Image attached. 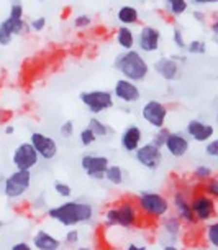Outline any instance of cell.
I'll return each mask as SVG.
<instances>
[{
	"label": "cell",
	"instance_id": "obj_1",
	"mask_svg": "<svg viewBox=\"0 0 218 250\" xmlns=\"http://www.w3.org/2000/svg\"><path fill=\"white\" fill-rule=\"evenodd\" d=\"M48 217L59 222V224L64 227H74V226L92 221L93 208L89 203L68 201V203H62L56 208L48 209Z\"/></svg>",
	"mask_w": 218,
	"mask_h": 250
},
{
	"label": "cell",
	"instance_id": "obj_2",
	"mask_svg": "<svg viewBox=\"0 0 218 250\" xmlns=\"http://www.w3.org/2000/svg\"><path fill=\"white\" fill-rule=\"evenodd\" d=\"M115 68L125 76V79H130L133 83H141L146 79L149 73V66L143 56L135 50L125 51L115 61Z\"/></svg>",
	"mask_w": 218,
	"mask_h": 250
},
{
	"label": "cell",
	"instance_id": "obj_3",
	"mask_svg": "<svg viewBox=\"0 0 218 250\" xmlns=\"http://www.w3.org/2000/svg\"><path fill=\"white\" fill-rule=\"evenodd\" d=\"M138 219H140V208H138L136 201L125 199L105 212V226H120L123 229H131V227L136 226Z\"/></svg>",
	"mask_w": 218,
	"mask_h": 250
},
{
	"label": "cell",
	"instance_id": "obj_4",
	"mask_svg": "<svg viewBox=\"0 0 218 250\" xmlns=\"http://www.w3.org/2000/svg\"><path fill=\"white\" fill-rule=\"evenodd\" d=\"M136 204L140 211L145 214L146 217L151 219H161L169 212L171 209V203L166 196L153 193V191H143L141 194L136 196Z\"/></svg>",
	"mask_w": 218,
	"mask_h": 250
},
{
	"label": "cell",
	"instance_id": "obj_5",
	"mask_svg": "<svg viewBox=\"0 0 218 250\" xmlns=\"http://www.w3.org/2000/svg\"><path fill=\"white\" fill-rule=\"evenodd\" d=\"M30 185H31V173L26 171V169H15L12 175H8L5 178L2 189L5 198L18 199L28 191Z\"/></svg>",
	"mask_w": 218,
	"mask_h": 250
},
{
	"label": "cell",
	"instance_id": "obj_6",
	"mask_svg": "<svg viewBox=\"0 0 218 250\" xmlns=\"http://www.w3.org/2000/svg\"><path fill=\"white\" fill-rule=\"evenodd\" d=\"M190 206L199 222H210L217 216V199L210 198L205 191H197L190 198Z\"/></svg>",
	"mask_w": 218,
	"mask_h": 250
},
{
	"label": "cell",
	"instance_id": "obj_7",
	"mask_svg": "<svg viewBox=\"0 0 218 250\" xmlns=\"http://www.w3.org/2000/svg\"><path fill=\"white\" fill-rule=\"evenodd\" d=\"M79 99L93 115L105 112L113 107V96L109 91H87L82 92Z\"/></svg>",
	"mask_w": 218,
	"mask_h": 250
},
{
	"label": "cell",
	"instance_id": "obj_8",
	"mask_svg": "<svg viewBox=\"0 0 218 250\" xmlns=\"http://www.w3.org/2000/svg\"><path fill=\"white\" fill-rule=\"evenodd\" d=\"M39 155L35 150V146L31 145V142H23L13 150L12 155V162L15 165L17 169H26L30 171L31 168H35L38 165Z\"/></svg>",
	"mask_w": 218,
	"mask_h": 250
},
{
	"label": "cell",
	"instance_id": "obj_9",
	"mask_svg": "<svg viewBox=\"0 0 218 250\" xmlns=\"http://www.w3.org/2000/svg\"><path fill=\"white\" fill-rule=\"evenodd\" d=\"M110 167L109 158L104 155H84L81 158V168L92 180H105V171Z\"/></svg>",
	"mask_w": 218,
	"mask_h": 250
},
{
	"label": "cell",
	"instance_id": "obj_10",
	"mask_svg": "<svg viewBox=\"0 0 218 250\" xmlns=\"http://www.w3.org/2000/svg\"><path fill=\"white\" fill-rule=\"evenodd\" d=\"M135 158L141 167L154 171V169L159 168V165L163 162V151L159 146H156L153 142H149V144L141 145L140 148L135 151Z\"/></svg>",
	"mask_w": 218,
	"mask_h": 250
},
{
	"label": "cell",
	"instance_id": "obj_11",
	"mask_svg": "<svg viewBox=\"0 0 218 250\" xmlns=\"http://www.w3.org/2000/svg\"><path fill=\"white\" fill-rule=\"evenodd\" d=\"M141 115L151 127L163 128L167 119V107L159 101H148L141 109Z\"/></svg>",
	"mask_w": 218,
	"mask_h": 250
},
{
	"label": "cell",
	"instance_id": "obj_12",
	"mask_svg": "<svg viewBox=\"0 0 218 250\" xmlns=\"http://www.w3.org/2000/svg\"><path fill=\"white\" fill-rule=\"evenodd\" d=\"M30 142L35 146V150L38 151L39 158L53 160L57 155V144L50 135H44L41 132H33L30 135Z\"/></svg>",
	"mask_w": 218,
	"mask_h": 250
},
{
	"label": "cell",
	"instance_id": "obj_13",
	"mask_svg": "<svg viewBox=\"0 0 218 250\" xmlns=\"http://www.w3.org/2000/svg\"><path fill=\"white\" fill-rule=\"evenodd\" d=\"M172 204H174L177 216L181 217L182 222L190 224V226H195L199 222L192 211V206H190V196L187 193H184V191H181V189L174 191V194H172Z\"/></svg>",
	"mask_w": 218,
	"mask_h": 250
},
{
	"label": "cell",
	"instance_id": "obj_14",
	"mask_svg": "<svg viewBox=\"0 0 218 250\" xmlns=\"http://www.w3.org/2000/svg\"><path fill=\"white\" fill-rule=\"evenodd\" d=\"M185 130H187V135L192 138V140L199 142V144H205V142H208L213 137V133H215L213 125L202 122V120H199V119L189 120Z\"/></svg>",
	"mask_w": 218,
	"mask_h": 250
},
{
	"label": "cell",
	"instance_id": "obj_15",
	"mask_svg": "<svg viewBox=\"0 0 218 250\" xmlns=\"http://www.w3.org/2000/svg\"><path fill=\"white\" fill-rule=\"evenodd\" d=\"M115 97H118L120 101L127 102V104H135V102L140 101L141 92L138 86L130 79H118L117 84H115Z\"/></svg>",
	"mask_w": 218,
	"mask_h": 250
},
{
	"label": "cell",
	"instance_id": "obj_16",
	"mask_svg": "<svg viewBox=\"0 0 218 250\" xmlns=\"http://www.w3.org/2000/svg\"><path fill=\"white\" fill-rule=\"evenodd\" d=\"M159 42H161V33L154 26H143L140 31V38H138V44L140 50L145 53H154L159 50Z\"/></svg>",
	"mask_w": 218,
	"mask_h": 250
},
{
	"label": "cell",
	"instance_id": "obj_17",
	"mask_svg": "<svg viewBox=\"0 0 218 250\" xmlns=\"http://www.w3.org/2000/svg\"><path fill=\"white\" fill-rule=\"evenodd\" d=\"M141 142H143V130H141L138 125H130L122 132V137H120V145L125 151H130V153H135V151L141 146Z\"/></svg>",
	"mask_w": 218,
	"mask_h": 250
},
{
	"label": "cell",
	"instance_id": "obj_18",
	"mask_svg": "<svg viewBox=\"0 0 218 250\" xmlns=\"http://www.w3.org/2000/svg\"><path fill=\"white\" fill-rule=\"evenodd\" d=\"M166 150H167V153L171 156H174V158H182V156L189 151V140H187V137L184 133L171 132L166 142Z\"/></svg>",
	"mask_w": 218,
	"mask_h": 250
},
{
	"label": "cell",
	"instance_id": "obj_19",
	"mask_svg": "<svg viewBox=\"0 0 218 250\" xmlns=\"http://www.w3.org/2000/svg\"><path fill=\"white\" fill-rule=\"evenodd\" d=\"M154 71L158 73V76H161L166 81H176L181 76V68L177 64L176 60L171 58H161L154 62Z\"/></svg>",
	"mask_w": 218,
	"mask_h": 250
},
{
	"label": "cell",
	"instance_id": "obj_20",
	"mask_svg": "<svg viewBox=\"0 0 218 250\" xmlns=\"http://www.w3.org/2000/svg\"><path fill=\"white\" fill-rule=\"evenodd\" d=\"M3 23L13 35H21L25 31V20H23V7L21 3H13L10 8V13Z\"/></svg>",
	"mask_w": 218,
	"mask_h": 250
},
{
	"label": "cell",
	"instance_id": "obj_21",
	"mask_svg": "<svg viewBox=\"0 0 218 250\" xmlns=\"http://www.w3.org/2000/svg\"><path fill=\"white\" fill-rule=\"evenodd\" d=\"M31 244L36 250H59L61 247V240L56 239L54 235L48 234L46 230H38L33 235Z\"/></svg>",
	"mask_w": 218,
	"mask_h": 250
},
{
	"label": "cell",
	"instance_id": "obj_22",
	"mask_svg": "<svg viewBox=\"0 0 218 250\" xmlns=\"http://www.w3.org/2000/svg\"><path fill=\"white\" fill-rule=\"evenodd\" d=\"M117 42L125 51H130L133 48V44H135V35H133V31L128 28V26L123 25V26H120L117 31Z\"/></svg>",
	"mask_w": 218,
	"mask_h": 250
},
{
	"label": "cell",
	"instance_id": "obj_23",
	"mask_svg": "<svg viewBox=\"0 0 218 250\" xmlns=\"http://www.w3.org/2000/svg\"><path fill=\"white\" fill-rule=\"evenodd\" d=\"M118 20L122 21V23L125 26H128V25H133V23H136L138 19H140V13H138V10L135 7H131V5H123V7H120V10H118Z\"/></svg>",
	"mask_w": 218,
	"mask_h": 250
},
{
	"label": "cell",
	"instance_id": "obj_24",
	"mask_svg": "<svg viewBox=\"0 0 218 250\" xmlns=\"http://www.w3.org/2000/svg\"><path fill=\"white\" fill-rule=\"evenodd\" d=\"M105 180L113 186H120L125 181V175H123V169L118 165H110L105 171Z\"/></svg>",
	"mask_w": 218,
	"mask_h": 250
},
{
	"label": "cell",
	"instance_id": "obj_25",
	"mask_svg": "<svg viewBox=\"0 0 218 250\" xmlns=\"http://www.w3.org/2000/svg\"><path fill=\"white\" fill-rule=\"evenodd\" d=\"M181 227H182V221L179 216H169L164 219V222H163V229L166 230L169 235H172V237L179 235Z\"/></svg>",
	"mask_w": 218,
	"mask_h": 250
},
{
	"label": "cell",
	"instance_id": "obj_26",
	"mask_svg": "<svg viewBox=\"0 0 218 250\" xmlns=\"http://www.w3.org/2000/svg\"><path fill=\"white\" fill-rule=\"evenodd\" d=\"M91 130L95 133L97 135V138H102V137H107V135H110V127L107 125L105 122H102L100 119H95V117H92L91 120H89V125H87Z\"/></svg>",
	"mask_w": 218,
	"mask_h": 250
},
{
	"label": "cell",
	"instance_id": "obj_27",
	"mask_svg": "<svg viewBox=\"0 0 218 250\" xmlns=\"http://www.w3.org/2000/svg\"><path fill=\"white\" fill-rule=\"evenodd\" d=\"M205 239L213 249H218V221H213L205 227Z\"/></svg>",
	"mask_w": 218,
	"mask_h": 250
},
{
	"label": "cell",
	"instance_id": "obj_28",
	"mask_svg": "<svg viewBox=\"0 0 218 250\" xmlns=\"http://www.w3.org/2000/svg\"><path fill=\"white\" fill-rule=\"evenodd\" d=\"M169 10H171L172 15L179 17L187 10V2L185 0H167Z\"/></svg>",
	"mask_w": 218,
	"mask_h": 250
},
{
	"label": "cell",
	"instance_id": "obj_29",
	"mask_svg": "<svg viewBox=\"0 0 218 250\" xmlns=\"http://www.w3.org/2000/svg\"><path fill=\"white\" fill-rule=\"evenodd\" d=\"M203 191L213 199H218V178H208L203 183Z\"/></svg>",
	"mask_w": 218,
	"mask_h": 250
},
{
	"label": "cell",
	"instance_id": "obj_30",
	"mask_svg": "<svg viewBox=\"0 0 218 250\" xmlns=\"http://www.w3.org/2000/svg\"><path fill=\"white\" fill-rule=\"evenodd\" d=\"M79 138H81L82 146H91L92 144H95L97 135L89 127H86V128H82V130H81V135H79Z\"/></svg>",
	"mask_w": 218,
	"mask_h": 250
},
{
	"label": "cell",
	"instance_id": "obj_31",
	"mask_svg": "<svg viewBox=\"0 0 218 250\" xmlns=\"http://www.w3.org/2000/svg\"><path fill=\"white\" fill-rule=\"evenodd\" d=\"M169 132L166 127H163V128H158V133L154 135L153 138V144L156 146H159V148H163V146H166V142H167V137H169Z\"/></svg>",
	"mask_w": 218,
	"mask_h": 250
},
{
	"label": "cell",
	"instance_id": "obj_32",
	"mask_svg": "<svg viewBox=\"0 0 218 250\" xmlns=\"http://www.w3.org/2000/svg\"><path fill=\"white\" fill-rule=\"evenodd\" d=\"M194 178L199 181L205 183L208 178H212V169L208 167H205V165H200V167H197L194 169Z\"/></svg>",
	"mask_w": 218,
	"mask_h": 250
},
{
	"label": "cell",
	"instance_id": "obj_33",
	"mask_svg": "<svg viewBox=\"0 0 218 250\" xmlns=\"http://www.w3.org/2000/svg\"><path fill=\"white\" fill-rule=\"evenodd\" d=\"M13 37H15V35H13L12 31L5 26V23L2 21V23H0V44H2V46H7V44H10Z\"/></svg>",
	"mask_w": 218,
	"mask_h": 250
},
{
	"label": "cell",
	"instance_id": "obj_34",
	"mask_svg": "<svg viewBox=\"0 0 218 250\" xmlns=\"http://www.w3.org/2000/svg\"><path fill=\"white\" fill-rule=\"evenodd\" d=\"M187 50H189V53H192V55H203L207 51V46L200 40H194V42L187 44Z\"/></svg>",
	"mask_w": 218,
	"mask_h": 250
},
{
	"label": "cell",
	"instance_id": "obj_35",
	"mask_svg": "<svg viewBox=\"0 0 218 250\" xmlns=\"http://www.w3.org/2000/svg\"><path fill=\"white\" fill-rule=\"evenodd\" d=\"M54 191L57 196H61V198H69L71 194H73V188L69 185H66V183L62 181H56L54 183Z\"/></svg>",
	"mask_w": 218,
	"mask_h": 250
},
{
	"label": "cell",
	"instance_id": "obj_36",
	"mask_svg": "<svg viewBox=\"0 0 218 250\" xmlns=\"http://www.w3.org/2000/svg\"><path fill=\"white\" fill-rule=\"evenodd\" d=\"M205 153L212 158H218V138H213V140H208L205 145Z\"/></svg>",
	"mask_w": 218,
	"mask_h": 250
},
{
	"label": "cell",
	"instance_id": "obj_37",
	"mask_svg": "<svg viewBox=\"0 0 218 250\" xmlns=\"http://www.w3.org/2000/svg\"><path fill=\"white\" fill-rule=\"evenodd\" d=\"M61 135L62 137H66V138H71L74 135V122L73 120H66L64 124L61 125Z\"/></svg>",
	"mask_w": 218,
	"mask_h": 250
},
{
	"label": "cell",
	"instance_id": "obj_38",
	"mask_svg": "<svg viewBox=\"0 0 218 250\" xmlns=\"http://www.w3.org/2000/svg\"><path fill=\"white\" fill-rule=\"evenodd\" d=\"M172 38H174V43L177 48H181V50H184V48H187V43L184 42V35H182V31L177 28H174V35H172Z\"/></svg>",
	"mask_w": 218,
	"mask_h": 250
},
{
	"label": "cell",
	"instance_id": "obj_39",
	"mask_svg": "<svg viewBox=\"0 0 218 250\" xmlns=\"http://www.w3.org/2000/svg\"><path fill=\"white\" fill-rule=\"evenodd\" d=\"M91 21L92 20L89 15H79L74 19V25H75V28H86V26L91 25Z\"/></svg>",
	"mask_w": 218,
	"mask_h": 250
},
{
	"label": "cell",
	"instance_id": "obj_40",
	"mask_svg": "<svg viewBox=\"0 0 218 250\" xmlns=\"http://www.w3.org/2000/svg\"><path fill=\"white\" fill-rule=\"evenodd\" d=\"M79 242V230H68V234H66V244H77Z\"/></svg>",
	"mask_w": 218,
	"mask_h": 250
},
{
	"label": "cell",
	"instance_id": "obj_41",
	"mask_svg": "<svg viewBox=\"0 0 218 250\" xmlns=\"http://www.w3.org/2000/svg\"><path fill=\"white\" fill-rule=\"evenodd\" d=\"M44 25H46V19H44V17H38V19H35L31 21V28L36 31H41L44 28Z\"/></svg>",
	"mask_w": 218,
	"mask_h": 250
},
{
	"label": "cell",
	"instance_id": "obj_42",
	"mask_svg": "<svg viewBox=\"0 0 218 250\" xmlns=\"http://www.w3.org/2000/svg\"><path fill=\"white\" fill-rule=\"evenodd\" d=\"M10 250H33V247H31L30 244H26V242H17V244H13L12 247H10Z\"/></svg>",
	"mask_w": 218,
	"mask_h": 250
},
{
	"label": "cell",
	"instance_id": "obj_43",
	"mask_svg": "<svg viewBox=\"0 0 218 250\" xmlns=\"http://www.w3.org/2000/svg\"><path fill=\"white\" fill-rule=\"evenodd\" d=\"M195 5H208V3H218V0H192Z\"/></svg>",
	"mask_w": 218,
	"mask_h": 250
},
{
	"label": "cell",
	"instance_id": "obj_44",
	"mask_svg": "<svg viewBox=\"0 0 218 250\" xmlns=\"http://www.w3.org/2000/svg\"><path fill=\"white\" fill-rule=\"evenodd\" d=\"M127 250H146V247H145V245H140V247H138L136 244H130L127 247Z\"/></svg>",
	"mask_w": 218,
	"mask_h": 250
},
{
	"label": "cell",
	"instance_id": "obj_45",
	"mask_svg": "<svg viewBox=\"0 0 218 250\" xmlns=\"http://www.w3.org/2000/svg\"><path fill=\"white\" fill-rule=\"evenodd\" d=\"M212 31H213V33H215L217 37H218V19L212 23Z\"/></svg>",
	"mask_w": 218,
	"mask_h": 250
},
{
	"label": "cell",
	"instance_id": "obj_46",
	"mask_svg": "<svg viewBox=\"0 0 218 250\" xmlns=\"http://www.w3.org/2000/svg\"><path fill=\"white\" fill-rule=\"evenodd\" d=\"M13 132H15V128H13V125H7V127H5V133H7V135H12Z\"/></svg>",
	"mask_w": 218,
	"mask_h": 250
},
{
	"label": "cell",
	"instance_id": "obj_47",
	"mask_svg": "<svg viewBox=\"0 0 218 250\" xmlns=\"http://www.w3.org/2000/svg\"><path fill=\"white\" fill-rule=\"evenodd\" d=\"M194 17H195V19H199V21H202L203 19H205V15H203V13H200V12H194Z\"/></svg>",
	"mask_w": 218,
	"mask_h": 250
},
{
	"label": "cell",
	"instance_id": "obj_48",
	"mask_svg": "<svg viewBox=\"0 0 218 250\" xmlns=\"http://www.w3.org/2000/svg\"><path fill=\"white\" fill-rule=\"evenodd\" d=\"M163 250H179V249H177L176 245H164Z\"/></svg>",
	"mask_w": 218,
	"mask_h": 250
},
{
	"label": "cell",
	"instance_id": "obj_49",
	"mask_svg": "<svg viewBox=\"0 0 218 250\" xmlns=\"http://www.w3.org/2000/svg\"><path fill=\"white\" fill-rule=\"evenodd\" d=\"M2 122H3V112L0 110V125H2Z\"/></svg>",
	"mask_w": 218,
	"mask_h": 250
},
{
	"label": "cell",
	"instance_id": "obj_50",
	"mask_svg": "<svg viewBox=\"0 0 218 250\" xmlns=\"http://www.w3.org/2000/svg\"><path fill=\"white\" fill-rule=\"evenodd\" d=\"M77 250H92V249H89V247H79Z\"/></svg>",
	"mask_w": 218,
	"mask_h": 250
},
{
	"label": "cell",
	"instance_id": "obj_51",
	"mask_svg": "<svg viewBox=\"0 0 218 250\" xmlns=\"http://www.w3.org/2000/svg\"><path fill=\"white\" fill-rule=\"evenodd\" d=\"M200 250H210V249H200Z\"/></svg>",
	"mask_w": 218,
	"mask_h": 250
},
{
	"label": "cell",
	"instance_id": "obj_52",
	"mask_svg": "<svg viewBox=\"0 0 218 250\" xmlns=\"http://www.w3.org/2000/svg\"><path fill=\"white\" fill-rule=\"evenodd\" d=\"M0 226H2V222H0Z\"/></svg>",
	"mask_w": 218,
	"mask_h": 250
},
{
	"label": "cell",
	"instance_id": "obj_53",
	"mask_svg": "<svg viewBox=\"0 0 218 250\" xmlns=\"http://www.w3.org/2000/svg\"><path fill=\"white\" fill-rule=\"evenodd\" d=\"M217 42H218V40H217Z\"/></svg>",
	"mask_w": 218,
	"mask_h": 250
}]
</instances>
